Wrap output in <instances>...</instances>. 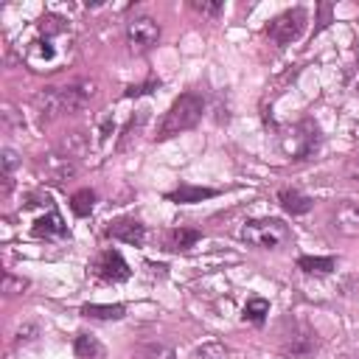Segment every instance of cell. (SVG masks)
I'll return each instance as SVG.
<instances>
[{
  "mask_svg": "<svg viewBox=\"0 0 359 359\" xmlns=\"http://www.w3.org/2000/svg\"><path fill=\"white\" fill-rule=\"evenodd\" d=\"M160 39V25L157 20H151L149 14H135L126 22V42L132 48V53H146L157 45Z\"/></svg>",
  "mask_w": 359,
  "mask_h": 359,
  "instance_id": "cell-7",
  "label": "cell"
},
{
  "mask_svg": "<svg viewBox=\"0 0 359 359\" xmlns=\"http://www.w3.org/2000/svg\"><path fill=\"white\" fill-rule=\"evenodd\" d=\"M331 22V3H320V28Z\"/></svg>",
  "mask_w": 359,
  "mask_h": 359,
  "instance_id": "cell-25",
  "label": "cell"
},
{
  "mask_svg": "<svg viewBox=\"0 0 359 359\" xmlns=\"http://www.w3.org/2000/svg\"><path fill=\"white\" fill-rule=\"evenodd\" d=\"M93 272L101 278V280H107V283H121V280H126L129 275H132V269H129V264L123 261V255H121V250H104V252H98V258H95V264H93Z\"/></svg>",
  "mask_w": 359,
  "mask_h": 359,
  "instance_id": "cell-10",
  "label": "cell"
},
{
  "mask_svg": "<svg viewBox=\"0 0 359 359\" xmlns=\"http://www.w3.org/2000/svg\"><path fill=\"white\" fill-rule=\"evenodd\" d=\"M317 345H320L317 342V334L306 323H300L294 317H286L283 320V325H280V351L286 356H292V359H309L317 351Z\"/></svg>",
  "mask_w": 359,
  "mask_h": 359,
  "instance_id": "cell-4",
  "label": "cell"
},
{
  "mask_svg": "<svg viewBox=\"0 0 359 359\" xmlns=\"http://www.w3.org/2000/svg\"><path fill=\"white\" fill-rule=\"evenodd\" d=\"M31 233H34L36 238H62V236L67 233V227H65V219L59 216V210H50L48 216H39V219L34 222Z\"/></svg>",
  "mask_w": 359,
  "mask_h": 359,
  "instance_id": "cell-14",
  "label": "cell"
},
{
  "mask_svg": "<svg viewBox=\"0 0 359 359\" xmlns=\"http://www.w3.org/2000/svg\"><path fill=\"white\" fill-rule=\"evenodd\" d=\"M278 202H280V208H283L286 213H292V216H303V213H309V210L314 208V199L306 196V194H300V191H294V188L278 191Z\"/></svg>",
  "mask_w": 359,
  "mask_h": 359,
  "instance_id": "cell-13",
  "label": "cell"
},
{
  "mask_svg": "<svg viewBox=\"0 0 359 359\" xmlns=\"http://www.w3.org/2000/svg\"><path fill=\"white\" fill-rule=\"evenodd\" d=\"M137 359H177L174 348L165 342H143L137 348Z\"/></svg>",
  "mask_w": 359,
  "mask_h": 359,
  "instance_id": "cell-21",
  "label": "cell"
},
{
  "mask_svg": "<svg viewBox=\"0 0 359 359\" xmlns=\"http://www.w3.org/2000/svg\"><path fill=\"white\" fill-rule=\"evenodd\" d=\"M107 236L115 238V241L140 247V244L146 241V224H140L137 219H115V222L107 227Z\"/></svg>",
  "mask_w": 359,
  "mask_h": 359,
  "instance_id": "cell-12",
  "label": "cell"
},
{
  "mask_svg": "<svg viewBox=\"0 0 359 359\" xmlns=\"http://www.w3.org/2000/svg\"><path fill=\"white\" fill-rule=\"evenodd\" d=\"M149 87H160V81H157V79H149V81H143V84H132V87L126 90V95L132 98V95H143V93H151Z\"/></svg>",
  "mask_w": 359,
  "mask_h": 359,
  "instance_id": "cell-24",
  "label": "cell"
},
{
  "mask_svg": "<svg viewBox=\"0 0 359 359\" xmlns=\"http://www.w3.org/2000/svg\"><path fill=\"white\" fill-rule=\"evenodd\" d=\"M297 266L306 275H328V272H334L337 258L334 255H300L297 258Z\"/></svg>",
  "mask_w": 359,
  "mask_h": 359,
  "instance_id": "cell-17",
  "label": "cell"
},
{
  "mask_svg": "<svg viewBox=\"0 0 359 359\" xmlns=\"http://www.w3.org/2000/svg\"><path fill=\"white\" fill-rule=\"evenodd\" d=\"M348 174H351V180H356V182H359V154H356V157H351V163H348Z\"/></svg>",
  "mask_w": 359,
  "mask_h": 359,
  "instance_id": "cell-26",
  "label": "cell"
},
{
  "mask_svg": "<svg viewBox=\"0 0 359 359\" xmlns=\"http://www.w3.org/2000/svg\"><path fill=\"white\" fill-rule=\"evenodd\" d=\"M191 8L199 11V14H205V17H219L224 6H222V3H205V0L199 3V0H191Z\"/></svg>",
  "mask_w": 359,
  "mask_h": 359,
  "instance_id": "cell-23",
  "label": "cell"
},
{
  "mask_svg": "<svg viewBox=\"0 0 359 359\" xmlns=\"http://www.w3.org/2000/svg\"><path fill=\"white\" fill-rule=\"evenodd\" d=\"M39 168H42L53 182H65L67 177H73V174L79 171V157L67 154L65 149H53V151L42 154Z\"/></svg>",
  "mask_w": 359,
  "mask_h": 359,
  "instance_id": "cell-11",
  "label": "cell"
},
{
  "mask_svg": "<svg viewBox=\"0 0 359 359\" xmlns=\"http://www.w3.org/2000/svg\"><path fill=\"white\" fill-rule=\"evenodd\" d=\"M93 93L95 90L90 81H79V84H67V87H45L42 93H36L34 104L45 121H53L59 115L79 112L93 98Z\"/></svg>",
  "mask_w": 359,
  "mask_h": 359,
  "instance_id": "cell-2",
  "label": "cell"
},
{
  "mask_svg": "<svg viewBox=\"0 0 359 359\" xmlns=\"http://www.w3.org/2000/svg\"><path fill=\"white\" fill-rule=\"evenodd\" d=\"M73 348H76V356L79 359H101L104 356V345L93 334H79Z\"/></svg>",
  "mask_w": 359,
  "mask_h": 359,
  "instance_id": "cell-20",
  "label": "cell"
},
{
  "mask_svg": "<svg viewBox=\"0 0 359 359\" xmlns=\"http://www.w3.org/2000/svg\"><path fill=\"white\" fill-rule=\"evenodd\" d=\"M306 20H309L306 8H300V6L286 8V11H280V14L266 25V36H269L275 45H280V48H283V45H292V42L303 34Z\"/></svg>",
  "mask_w": 359,
  "mask_h": 359,
  "instance_id": "cell-6",
  "label": "cell"
},
{
  "mask_svg": "<svg viewBox=\"0 0 359 359\" xmlns=\"http://www.w3.org/2000/svg\"><path fill=\"white\" fill-rule=\"evenodd\" d=\"M73 56V36L62 17L45 14L39 20V36L25 50V65L36 73H53Z\"/></svg>",
  "mask_w": 359,
  "mask_h": 359,
  "instance_id": "cell-1",
  "label": "cell"
},
{
  "mask_svg": "<svg viewBox=\"0 0 359 359\" xmlns=\"http://www.w3.org/2000/svg\"><path fill=\"white\" fill-rule=\"evenodd\" d=\"M202 112H205V101L202 95L196 93H182L180 98H174V104L168 107V112L163 115L157 132H154V140H168L180 132H188L194 129L199 121H202Z\"/></svg>",
  "mask_w": 359,
  "mask_h": 359,
  "instance_id": "cell-3",
  "label": "cell"
},
{
  "mask_svg": "<svg viewBox=\"0 0 359 359\" xmlns=\"http://www.w3.org/2000/svg\"><path fill=\"white\" fill-rule=\"evenodd\" d=\"M219 191L216 188H202V185H191V182H182L177 191H168L165 199L171 202H180V205H191V202H202V199H210L216 196Z\"/></svg>",
  "mask_w": 359,
  "mask_h": 359,
  "instance_id": "cell-15",
  "label": "cell"
},
{
  "mask_svg": "<svg viewBox=\"0 0 359 359\" xmlns=\"http://www.w3.org/2000/svg\"><path fill=\"white\" fill-rule=\"evenodd\" d=\"M314 149H317V126H314L311 121L297 123V126L283 137V151H286L292 160H303V157H309Z\"/></svg>",
  "mask_w": 359,
  "mask_h": 359,
  "instance_id": "cell-8",
  "label": "cell"
},
{
  "mask_svg": "<svg viewBox=\"0 0 359 359\" xmlns=\"http://www.w3.org/2000/svg\"><path fill=\"white\" fill-rule=\"evenodd\" d=\"M199 238H202V233L194 230V227H174V230H168V236H165V247L174 250V252H185V250H191Z\"/></svg>",
  "mask_w": 359,
  "mask_h": 359,
  "instance_id": "cell-16",
  "label": "cell"
},
{
  "mask_svg": "<svg viewBox=\"0 0 359 359\" xmlns=\"http://www.w3.org/2000/svg\"><path fill=\"white\" fill-rule=\"evenodd\" d=\"M289 227L280 219H252L241 227V238L261 247V250H278L280 244L289 241Z\"/></svg>",
  "mask_w": 359,
  "mask_h": 359,
  "instance_id": "cell-5",
  "label": "cell"
},
{
  "mask_svg": "<svg viewBox=\"0 0 359 359\" xmlns=\"http://www.w3.org/2000/svg\"><path fill=\"white\" fill-rule=\"evenodd\" d=\"M266 314H269V300H264V297H250V300H247V306H244V320L261 325V323L266 320Z\"/></svg>",
  "mask_w": 359,
  "mask_h": 359,
  "instance_id": "cell-22",
  "label": "cell"
},
{
  "mask_svg": "<svg viewBox=\"0 0 359 359\" xmlns=\"http://www.w3.org/2000/svg\"><path fill=\"white\" fill-rule=\"evenodd\" d=\"M93 208H95V191H93V188H79V191L70 196V210H73L79 219L90 216Z\"/></svg>",
  "mask_w": 359,
  "mask_h": 359,
  "instance_id": "cell-19",
  "label": "cell"
},
{
  "mask_svg": "<svg viewBox=\"0 0 359 359\" xmlns=\"http://www.w3.org/2000/svg\"><path fill=\"white\" fill-rule=\"evenodd\" d=\"M81 314H84V317H93V320H121V317L126 314V306H123V303H112V306L84 303V306H81Z\"/></svg>",
  "mask_w": 359,
  "mask_h": 359,
  "instance_id": "cell-18",
  "label": "cell"
},
{
  "mask_svg": "<svg viewBox=\"0 0 359 359\" xmlns=\"http://www.w3.org/2000/svg\"><path fill=\"white\" fill-rule=\"evenodd\" d=\"M328 224L345 238H359V202L342 199L328 210Z\"/></svg>",
  "mask_w": 359,
  "mask_h": 359,
  "instance_id": "cell-9",
  "label": "cell"
}]
</instances>
